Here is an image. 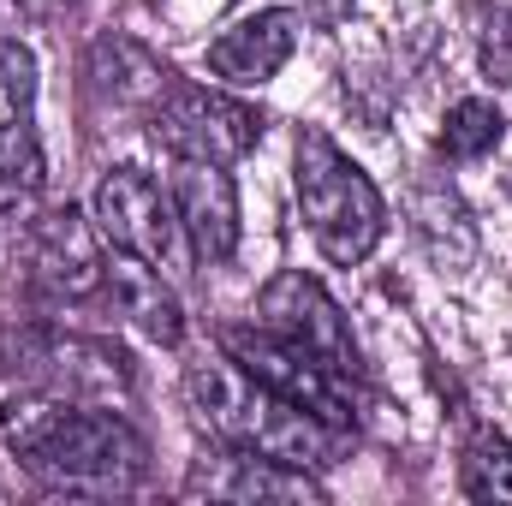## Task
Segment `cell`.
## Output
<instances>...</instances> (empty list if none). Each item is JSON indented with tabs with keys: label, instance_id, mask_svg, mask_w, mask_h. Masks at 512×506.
Wrapping results in <instances>:
<instances>
[{
	"label": "cell",
	"instance_id": "obj_1",
	"mask_svg": "<svg viewBox=\"0 0 512 506\" xmlns=\"http://www.w3.org/2000/svg\"><path fill=\"white\" fill-rule=\"evenodd\" d=\"M0 441L60 495H126L149 471V441L114 405H78L48 387L0 405Z\"/></svg>",
	"mask_w": 512,
	"mask_h": 506
},
{
	"label": "cell",
	"instance_id": "obj_2",
	"mask_svg": "<svg viewBox=\"0 0 512 506\" xmlns=\"http://www.w3.org/2000/svg\"><path fill=\"white\" fill-rule=\"evenodd\" d=\"M185 399L191 417L203 423L209 441H221L227 453H256V459H280L298 471H322L334 465L340 429H328L322 417H310L304 405L268 393L256 376H245L227 352H209L185 370Z\"/></svg>",
	"mask_w": 512,
	"mask_h": 506
},
{
	"label": "cell",
	"instance_id": "obj_3",
	"mask_svg": "<svg viewBox=\"0 0 512 506\" xmlns=\"http://www.w3.org/2000/svg\"><path fill=\"white\" fill-rule=\"evenodd\" d=\"M292 191H298V215L310 227V239L322 245L328 262H364L376 251L387 227L382 191L370 185V173L328 137V131H298L292 149Z\"/></svg>",
	"mask_w": 512,
	"mask_h": 506
},
{
	"label": "cell",
	"instance_id": "obj_4",
	"mask_svg": "<svg viewBox=\"0 0 512 506\" xmlns=\"http://www.w3.org/2000/svg\"><path fill=\"white\" fill-rule=\"evenodd\" d=\"M262 126L268 120L251 102H239L227 90H209V84H179V78L149 108V131H155L161 149H173L179 161H215V167L245 161L262 143Z\"/></svg>",
	"mask_w": 512,
	"mask_h": 506
},
{
	"label": "cell",
	"instance_id": "obj_5",
	"mask_svg": "<svg viewBox=\"0 0 512 506\" xmlns=\"http://www.w3.org/2000/svg\"><path fill=\"white\" fill-rule=\"evenodd\" d=\"M221 352L256 376L268 393H280V399H292V405H304L310 417H322L328 429H352L358 423V393H352V381L334 376L328 364H316L310 352H298L292 340H280L274 328H262V322H245V328H221Z\"/></svg>",
	"mask_w": 512,
	"mask_h": 506
},
{
	"label": "cell",
	"instance_id": "obj_6",
	"mask_svg": "<svg viewBox=\"0 0 512 506\" xmlns=\"http://www.w3.org/2000/svg\"><path fill=\"white\" fill-rule=\"evenodd\" d=\"M256 322L262 328H274L280 340H292L298 352H310L316 364H328L334 376L358 381V340H352V328H346V316H340V304L322 292V280H310L304 268H286V274H274L268 286H262V298H256Z\"/></svg>",
	"mask_w": 512,
	"mask_h": 506
},
{
	"label": "cell",
	"instance_id": "obj_7",
	"mask_svg": "<svg viewBox=\"0 0 512 506\" xmlns=\"http://www.w3.org/2000/svg\"><path fill=\"white\" fill-rule=\"evenodd\" d=\"M96 227L114 239V251H131L155 268H179V209L143 167H114L96 185Z\"/></svg>",
	"mask_w": 512,
	"mask_h": 506
},
{
	"label": "cell",
	"instance_id": "obj_8",
	"mask_svg": "<svg viewBox=\"0 0 512 506\" xmlns=\"http://www.w3.org/2000/svg\"><path fill=\"white\" fill-rule=\"evenodd\" d=\"M18 364L24 376L48 393H66L78 405H126L131 399V364L126 352H114L108 340H84V334H36L18 346ZM12 364V370H18Z\"/></svg>",
	"mask_w": 512,
	"mask_h": 506
},
{
	"label": "cell",
	"instance_id": "obj_9",
	"mask_svg": "<svg viewBox=\"0 0 512 506\" xmlns=\"http://www.w3.org/2000/svg\"><path fill=\"white\" fill-rule=\"evenodd\" d=\"M173 209H179V227L197 262H227L239 251V191L215 161H179Z\"/></svg>",
	"mask_w": 512,
	"mask_h": 506
},
{
	"label": "cell",
	"instance_id": "obj_10",
	"mask_svg": "<svg viewBox=\"0 0 512 506\" xmlns=\"http://www.w3.org/2000/svg\"><path fill=\"white\" fill-rule=\"evenodd\" d=\"M30 268L54 298H84L102 286L108 256L96 251V233L78 209H48L30 221Z\"/></svg>",
	"mask_w": 512,
	"mask_h": 506
},
{
	"label": "cell",
	"instance_id": "obj_11",
	"mask_svg": "<svg viewBox=\"0 0 512 506\" xmlns=\"http://www.w3.org/2000/svg\"><path fill=\"white\" fill-rule=\"evenodd\" d=\"M298 48V12L286 6H262L245 12L233 30H221L209 42V72L227 78V84H268Z\"/></svg>",
	"mask_w": 512,
	"mask_h": 506
},
{
	"label": "cell",
	"instance_id": "obj_12",
	"mask_svg": "<svg viewBox=\"0 0 512 506\" xmlns=\"http://www.w3.org/2000/svg\"><path fill=\"white\" fill-rule=\"evenodd\" d=\"M42 143H36V60L18 42H0V185H36Z\"/></svg>",
	"mask_w": 512,
	"mask_h": 506
},
{
	"label": "cell",
	"instance_id": "obj_13",
	"mask_svg": "<svg viewBox=\"0 0 512 506\" xmlns=\"http://www.w3.org/2000/svg\"><path fill=\"white\" fill-rule=\"evenodd\" d=\"M102 280L114 292V310L126 316L143 340H155V346H179L185 340V310H179V298H173V286L161 280L155 262H143V256H131V251H114L108 268H102Z\"/></svg>",
	"mask_w": 512,
	"mask_h": 506
},
{
	"label": "cell",
	"instance_id": "obj_14",
	"mask_svg": "<svg viewBox=\"0 0 512 506\" xmlns=\"http://www.w3.org/2000/svg\"><path fill=\"white\" fill-rule=\"evenodd\" d=\"M227 465H233V477L227 483H209L227 501H322V483L310 471H298V465L256 459V453H233Z\"/></svg>",
	"mask_w": 512,
	"mask_h": 506
},
{
	"label": "cell",
	"instance_id": "obj_15",
	"mask_svg": "<svg viewBox=\"0 0 512 506\" xmlns=\"http://www.w3.org/2000/svg\"><path fill=\"white\" fill-rule=\"evenodd\" d=\"M501 108L495 102H483V96H465V102H453L447 108V126H441V149L453 155V161H483L495 143H501Z\"/></svg>",
	"mask_w": 512,
	"mask_h": 506
},
{
	"label": "cell",
	"instance_id": "obj_16",
	"mask_svg": "<svg viewBox=\"0 0 512 506\" xmlns=\"http://www.w3.org/2000/svg\"><path fill=\"white\" fill-rule=\"evenodd\" d=\"M459 489L471 501H512V441L483 429L471 447H465V465H459Z\"/></svg>",
	"mask_w": 512,
	"mask_h": 506
},
{
	"label": "cell",
	"instance_id": "obj_17",
	"mask_svg": "<svg viewBox=\"0 0 512 506\" xmlns=\"http://www.w3.org/2000/svg\"><path fill=\"white\" fill-rule=\"evenodd\" d=\"M477 54L489 84H512V0H477Z\"/></svg>",
	"mask_w": 512,
	"mask_h": 506
},
{
	"label": "cell",
	"instance_id": "obj_18",
	"mask_svg": "<svg viewBox=\"0 0 512 506\" xmlns=\"http://www.w3.org/2000/svg\"><path fill=\"white\" fill-rule=\"evenodd\" d=\"M292 6L316 24H346V12H352V0H292Z\"/></svg>",
	"mask_w": 512,
	"mask_h": 506
},
{
	"label": "cell",
	"instance_id": "obj_19",
	"mask_svg": "<svg viewBox=\"0 0 512 506\" xmlns=\"http://www.w3.org/2000/svg\"><path fill=\"white\" fill-rule=\"evenodd\" d=\"M18 6H24L30 18H54V12H60V6H72V0H18Z\"/></svg>",
	"mask_w": 512,
	"mask_h": 506
}]
</instances>
